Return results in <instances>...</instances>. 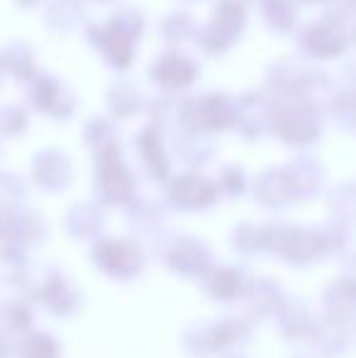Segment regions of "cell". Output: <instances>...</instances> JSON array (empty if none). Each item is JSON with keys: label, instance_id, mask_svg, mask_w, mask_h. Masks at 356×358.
<instances>
[{"label": "cell", "instance_id": "1", "mask_svg": "<svg viewBox=\"0 0 356 358\" xmlns=\"http://www.w3.org/2000/svg\"><path fill=\"white\" fill-rule=\"evenodd\" d=\"M154 78L162 80V83H169V85H183L193 78V66H190L185 59L169 57L154 69Z\"/></svg>", "mask_w": 356, "mask_h": 358}, {"label": "cell", "instance_id": "2", "mask_svg": "<svg viewBox=\"0 0 356 358\" xmlns=\"http://www.w3.org/2000/svg\"><path fill=\"white\" fill-rule=\"evenodd\" d=\"M105 52L110 54V59H115L118 64H127L129 54H132V37L120 27V22L115 20L105 32Z\"/></svg>", "mask_w": 356, "mask_h": 358}, {"label": "cell", "instance_id": "3", "mask_svg": "<svg viewBox=\"0 0 356 358\" xmlns=\"http://www.w3.org/2000/svg\"><path fill=\"white\" fill-rule=\"evenodd\" d=\"M339 32V29L329 27V24H322V27L315 32V49H318L322 57H329V54L339 52V49L344 47V37L342 34H337V37H329V34Z\"/></svg>", "mask_w": 356, "mask_h": 358}, {"label": "cell", "instance_id": "4", "mask_svg": "<svg viewBox=\"0 0 356 358\" xmlns=\"http://www.w3.org/2000/svg\"><path fill=\"white\" fill-rule=\"evenodd\" d=\"M218 24L225 32H234V29L242 24V8L234 3H225L222 8L218 10Z\"/></svg>", "mask_w": 356, "mask_h": 358}]
</instances>
